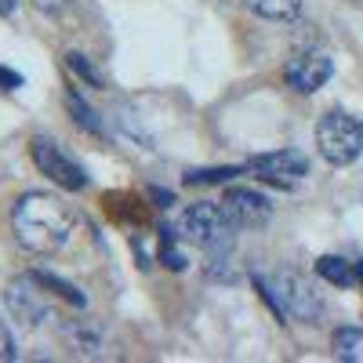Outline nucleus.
<instances>
[{
	"instance_id": "f257e3e1",
	"label": "nucleus",
	"mask_w": 363,
	"mask_h": 363,
	"mask_svg": "<svg viewBox=\"0 0 363 363\" xmlns=\"http://www.w3.org/2000/svg\"><path fill=\"white\" fill-rule=\"evenodd\" d=\"M11 229L26 251L58 255L62 247H69L77 215L51 193H26L11 211Z\"/></svg>"
},
{
	"instance_id": "f03ea898",
	"label": "nucleus",
	"mask_w": 363,
	"mask_h": 363,
	"mask_svg": "<svg viewBox=\"0 0 363 363\" xmlns=\"http://www.w3.org/2000/svg\"><path fill=\"white\" fill-rule=\"evenodd\" d=\"M178 236L186 240V244H196L200 251H207L211 258H225L229 251H233V244H236V222H233V215L225 211V203L218 207V203H193V207H186V215H182V222H178Z\"/></svg>"
},
{
	"instance_id": "7ed1b4c3",
	"label": "nucleus",
	"mask_w": 363,
	"mask_h": 363,
	"mask_svg": "<svg viewBox=\"0 0 363 363\" xmlns=\"http://www.w3.org/2000/svg\"><path fill=\"white\" fill-rule=\"evenodd\" d=\"M316 149L330 167L356 164L363 153V124L345 109H330L316 124Z\"/></svg>"
},
{
	"instance_id": "20e7f679",
	"label": "nucleus",
	"mask_w": 363,
	"mask_h": 363,
	"mask_svg": "<svg viewBox=\"0 0 363 363\" xmlns=\"http://www.w3.org/2000/svg\"><path fill=\"white\" fill-rule=\"evenodd\" d=\"M265 284L272 291V301H277V316H291V320H301V323H320L323 298L301 272L277 269Z\"/></svg>"
},
{
	"instance_id": "39448f33",
	"label": "nucleus",
	"mask_w": 363,
	"mask_h": 363,
	"mask_svg": "<svg viewBox=\"0 0 363 363\" xmlns=\"http://www.w3.org/2000/svg\"><path fill=\"white\" fill-rule=\"evenodd\" d=\"M29 157H33L37 171H40L44 178H51L55 186H62V189H69V193L87 189V171H84L55 138L37 135L33 142H29Z\"/></svg>"
},
{
	"instance_id": "423d86ee",
	"label": "nucleus",
	"mask_w": 363,
	"mask_h": 363,
	"mask_svg": "<svg viewBox=\"0 0 363 363\" xmlns=\"http://www.w3.org/2000/svg\"><path fill=\"white\" fill-rule=\"evenodd\" d=\"M37 287L40 284L33 280V272H29V277L11 280L8 291H4V306H8L11 320L22 323V327H40L44 320H51V306H48V298Z\"/></svg>"
},
{
	"instance_id": "0eeeda50",
	"label": "nucleus",
	"mask_w": 363,
	"mask_h": 363,
	"mask_svg": "<svg viewBox=\"0 0 363 363\" xmlns=\"http://www.w3.org/2000/svg\"><path fill=\"white\" fill-rule=\"evenodd\" d=\"M247 167L258 171V178H265V182L291 186V182H301L309 174V157L301 149H277V153H265V157H251Z\"/></svg>"
},
{
	"instance_id": "6e6552de",
	"label": "nucleus",
	"mask_w": 363,
	"mask_h": 363,
	"mask_svg": "<svg viewBox=\"0 0 363 363\" xmlns=\"http://www.w3.org/2000/svg\"><path fill=\"white\" fill-rule=\"evenodd\" d=\"M330 77H335V62H330V55L323 51H306L287 62L284 69V80L287 87H294L298 95H313V91H320Z\"/></svg>"
},
{
	"instance_id": "1a4fd4ad",
	"label": "nucleus",
	"mask_w": 363,
	"mask_h": 363,
	"mask_svg": "<svg viewBox=\"0 0 363 363\" xmlns=\"http://www.w3.org/2000/svg\"><path fill=\"white\" fill-rule=\"evenodd\" d=\"M225 211L233 215V222L240 229H262L269 218H272V203L269 196H262L258 189H247V186H233L225 189Z\"/></svg>"
},
{
	"instance_id": "9d476101",
	"label": "nucleus",
	"mask_w": 363,
	"mask_h": 363,
	"mask_svg": "<svg viewBox=\"0 0 363 363\" xmlns=\"http://www.w3.org/2000/svg\"><path fill=\"white\" fill-rule=\"evenodd\" d=\"M247 8L269 22H294L301 15V0H247Z\"/></svg>"
},
{
	"instance_id": "9b49d317",
	"label": "nucleus",
	"mask_w": 363,
	"mask_h": 363,
	"mask_svg": "<svg viewBox=\"0 0 363 363\" xmlns=\"http://www.w3.org/2000/svg\"><path fill=\"white\" fill-rule=\"evenodd\" d=\"M316 272H320L327 284H335V287H352L356 284V269L345 258H338V255H323L316 262Z\"/></svg>"
},
{
	"instance_id": "f8f14e48",
	"label": "nucleus",
	"mask_w": 363,
	"mask_h": 363,
	"mask_svg": "<svg viewBox=\"0 0 363 363\" xmlns=\"http://www.w3.org/2000/svg\"><path fill=\"white\" fill-rule=\"evenodd\" d=\"M335 356L345 363H363V330L359 327H338L335 330Z\"/></svg>"
},
{
	"instance_id": "ddd939ff",
	"label": "nucleus",
	"mask_w": 363,
	"mask_h": 363,
	"mask_svg": "<svg viewBox=\"0 0 363 363\" xmlns=\"http://www.w3.org/2000/svg\"><path fill=\"white\" fill-rule=\"evenodd\" d=\"M66 109L73 113V120H77V124L84 128V131H91V135H106V128H102V120H99V113L95 109H91L80 95H77V91H69V95H66Z\"/></svg>"
},
{
	"instance_id": "4468645a",
	"label": "nucleus",
	"mask_w": 363,
	"mask_h": 363,
	"mask_svg": "<svg viewBox=\"0 0 363 363\" xmlns=\"http://www.w3.org/2000/svg\"><path fill=\"white\" fill-rule=\"evenodd\" d=\"M33 280L40 284V287H51L58 298H66V301H73L77 309H87V298L80 294V287L77 284H66V280H58L55 272H33Z\"/></svg>"
},
{
	"instance_id": "2eb2a0df",
	"label": "nucleus",
	"mask_w": 363,
	"mask_h": 363,
	"mask_svg": "<svg viewBox=\"0 0 363 363\" xmlns=\"http://www.w3.org/2000/svg\"><path fill=\"white\" fill-rule=\"evenodd\" d=\"M174 236H178V233H174L171 225H164V229H160V262H164L167 269H174V272H182V269H186V265H189V258H186V255H182V247L174 244Z\"/></svg>"
},
{
	"instance_id": "dca6fc26",
	"label": "nucleus",
	"mask_w": 363,
	"mask_h": 363,
	"mask_svg": "<svg viewBox=\"0 0 363 363\" xmlns=\"http://www.w3.org/2000/svg\"><path fill=\"white\" fill-rule=\"evenodd\" d=\"M251 167H207V171H189L186 174V186H222V182L244 174Z\"/></svg>"
},
{
	"instance_id": "f3484780",
	"label": "nucleus",
	"mask_w": 363,
	"mask_h": 363,
	"mask_svg": "<svg viewBox=\"0 0 363 363\" xmlns=\"http://www.w3.org/2000/svg\"><path fill=\"white\" fill-rule=\"evenodd\" d=\"M66 66H69V73H73V77H80L84 84L102 87V77H99L95 69H91V62H87V58H84L80 51H69V55H66Z\"/></svg>"
},
{
	"instance_id": "a211bd4d",
	"label": "nucleus",
	"mask_w": 363,
	"mask_h": 363,
	"mask_svg": "<svg viewBox=\"0 0 363 363\" xmlns=\"http://www.w3.org/2000/svg\"><path fill=\"white\" fill-rule=\"evenodd\" d=\"M11 359H18V349H15V338H11L8 323L0 320V363H11Z\"/></svg>"
},
{
	"instance_id": "6ab92c4d",
	"label": "nucleus",
	"mask_w": 363,
	"mask_h": 363,
	"mask_svg": "<svg viewBox=\"0 0 363 363\" xmlns=\"http://www.w3.org/2000/svg\"><path fill=\"white\" fill-rule=\"evenodd\" d=\"M116 120H120V128H124V135H135V138H138V142H142L145 149H153V145H149V135H145V131L138 128V120H135V113H120Z\"/></svg>"
},
{
	"instance_id": "aec40b11",
	"label": "nucleus",
	"mask_w": 363,
	"mask_h": 363,
	"mask_svg": "<svg viewBox=\"0 0 363 363\" xmlns=\"http://www.w3.org/2000/svg\"><path fill=\"white\" fill-rule=\"evenodd\" d=\"M18 87H22V73L0 66V91H18Z\"/></svg>"
},
{
	"instance_id": "412c9836",
	"label": "nucleus",
	"mask_w": 363,
	"mask_h": 363,
	"mask_svg": "<svg viewBox=\"0 0 363 363\" xmlns=\"http://www.w3.org/2000/svg\"><path fill=\"white\" fill-rule=\"evenodd\" d=\"M40 15H58L62 8H69V0H33Z\"/></svg>"
},
{
	"instance_id": "4be33fe9",
	"label": "nucleus",
	"mask_w": 363,
	"mask_h": 363,
	"mask_svg": "<svg viewBox=\"0 0 363 363\" xmlns=\"http://www.w3.org/2000/svg\"><path fill=\"white\" fill-rule=\"evenodd\" d=\"M18 8V0H0V15H11Z\"/></svg>"
},
{
	"instance_id": "5701e85b",
	"label": "nucleus",
	"mask_w": 363,
	"mask_h": 363,
	"mask_svg": "<svg viewBox=\"0 0 363 363\" xmlns=\"http://www.w3.org/2000/svg\"><path fill=\"white\" fill-rule=\"evenodd\" d=\"M153 196L160 200V207H167V203H171V193H167V189H153Z\"/></svg>"
},
{
	"instance_id": "b1692460",
	"label": "nucleus",
	"mask_w": 363,
	"mask_h": 363,
	"mask_svg": "<svg viewBox=\"0 0 363 363\" xmlns=\"http://www.w3.org/2000/svg\"><path fill=\"white\" fill-rule=\"evenodd\" d=\"M356 280L363 284V262H356Z\"/></svg>"
}]
</instances>
